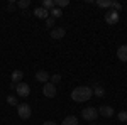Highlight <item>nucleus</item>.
Wrapping results in <instances>:
<instances>
[{"label":"nucleus","mask_w":127,"mask_h":125,"mask_svg":"<svg viewBox=\"0 0 127 125\" xmlns=\"http://www.w3.org/2000/svg\"><path fill=\"white\" fill-rule=\"evenodd\" d=\"M42 93H44V96H48V98H54V96H56V86L48 81V83L42 86Z\"/></svg>","instance_id":"423d86ee"},{"label":"nucleus","mask_w":127,"mask_h":125,"mask_svg":"<svg viewBox=\"0 0 127 125\" xmlns=\"http://www.w3.org/2000/svg\"><path fill=\"white\" fill-rule=\"evenodd\" d=\"M112 10H122V3H119V2H114V3H112Z\"/></svg>","instance_id":"5701e85b"},{"label":"nucleus","mask_w":127,"mask_h":125,"mask_svg":"<svg viewBox=\"0 0 127 125\" xmlns=\"http://www.w3.org/2000/svg\"><path fill=\"white\" fill-rule=\"evenodd\" d=\"M117 117H119V120H120V122H126V124H127V112H120Z\"/></svg>","instance_id":"4be33fe9"},{"label":"nucleus","mask_w":127,"mask_h":125,"mask_svg":"<svg viewBox=\"0 0 127 125\" xmlns=\"http://www.w3.org/2000/svg\"><path fill=\"white\" fill-rule=\"evenodd\" d=\"M53 25H54V19L53 17H48L46 19V27H53Z\"/></svg>","instance_id":"b1692460"},{"label":"nucleus","mask_w":127,"mask_h":125,"mask_svg":"<svg viewBox=\"0 0 127 125\" xmlns=\"http://www.w3.org/2000/svg\"><path fill=\"white\" fill-rule=\"evenodd\" d=\"M117 58L120 61H127V46H120L117 49Z\"/></svg>","instance_id":"ddd939ff"},{"label":"nucleus","mask_w":127,"mask_h":125,"mask_svg":"<svg viewBox=\"0 0 127 125\" xmlns=\"http://www.w3.org/2000/svg\"><path fill=\"white\" fill-rule=\"evenodd\" d=\"M92 125H97V124H95V122H92Z\"/></svg>","instance_id":"bb28decb"},{"label":"nucleus","mask_w":127,"mask_h":125,"mask_svg":"<svg viewBox=\"0 0 127 125\" xmlns=\"http://www.w3.org/2000/svg\"><path fill=\"white\" fill-rule=\"evenodd\" d=\"M7 103H9V105H12V106H17V105H19L17 98H15L14 95H9V96H7Z\"/></svg>","instance_id":"6ab92c4d"},{"label":"nucleus","mask_w":127,"mask_h":125,"mask_svg":"<svg viewBox=\"0 0 127 125\" xmlns=\"http://www.w3.org/2000/svg\"><path fill=\"white\" fill-rule=\"evenodd\" d=\"M92 95H93V90L90 86H78L71 91V100L76 103H83V101H88Z\"/></svg>","instance_id":"f257e3e1"},{"label":"nucleus","mask_w":127,"mask_h":125,"mask_svg":"<svg viewBox=\"0 0 127 125\" xmlns=\"http://www.w3.org/2000/svg\"><path fill=\"white\" fill-rule=\"evenodd\" d=\"M98 117V110L95 106H88V108H83L81 110V118L87 120V122H95Z\"/></svg>","instance_id":"f03ea898"},{"label":"nucleus","mask_w":127,"mask_h":125,"mask_svg":"<svg viewBox=\"0 0 127 125\" xmlns=\"http://www.w3.org/2000/svg\"><path fill=\"white\" fill-rule=\"evenodd\" d=\"M31 5V0H20V2H17V7L19 9H27Z\"/></svg>","instance_id":"aec40b11"},{"label":"nucleus","mask_w":127,"mask_h":125,"mask_svg":"<svg viewBox=\"0 0 127 125\" xmlns=\"http://www.w3.org/2000/svg\"><path fill=\"white\" fill-rule=\"evenodd\" d=\"M69 0H54V7L56 9H61V7H68Z\"/></svg>","instance_id":"f3484780"},{"label":"nucleus","mask_w":127,"mask_h":125,"mask_svg":"<svg viewBox=\"0 0 127 125\" xmlns=\"http://www.w3.org/2000/svg\"><path fill=\"white\" fill-rule=\"evenodd\" d=\"M15 5H17L15 2H10V3H9V7H7V10H14V7H15Z\"/></svg>","instance_id":"393cba45"},{"label":"nucleus","mask_w":127,"mask_h":125,"mask_svg":"<svg viewBox=\"0 0 127 125\" xmlns=\"http://www.w3.org/2000/svg\"><path fill=\"white\" fill-rule=\"evenodd\" d=\"M126 125H127V124H126Z\"/></svg>","instance_id":"cd10ccee"},{"label":"nucleus","mask_w":127,"mask_h":125,"mask_svg":"<svg viewBox=\"0 0 127 125\" xmlns=\"http://www.w3.org/2000/svg\"><path fill=\"white\" fill-rule=\"evenodd\" d=\"M17 113L22 120H27L31 115H32V110H31V106L27 103H19L17 105Z\"/></svg>","instance_id":"7ed1b4c3"},{"label":"nucleus","mask_w":127,"mask_h":125,"mask_svg":"<svg viewBox=\"0 0 127 125\" xmlns=\"http://www.w3.org/2000/svg\"><path fill=\"white\" fill-rule=\"evenodd\" d=\"M119 19H120V14H119L117 10H108L107 14H105V22L107 24H110V25H115L119 22Z\"/></svg>","instance_id":"20e7f679"},{"label":"nucleus","mask_w":127,"mask_h":125,"mask_svg":"<svg viewBox=\"0 0 127 125\" xmlns=\"http://www.w3.org/2000/svg\"><path fill=\"white\" fill-rule=\"evenodd\" d=\"M42 9H46V10L54 9V0H44L42 2Z\"/></svg>","instance_id":"a211bd4d"},{"label":"nucleus","mask_w":127,"mask_h":125,"mask_svg":"<svg viewBox=\"0 0 127 125\" xmlns=\"http://www.w3.org/2000/svg\"><path fill=\"white\" fill-rule=\"evenodd\" d=\"M51 81H53V85L59 83V81H61V75H59V73H54V75L51 76Z\"/></svg>","instance_id":"412c9836"},{"label":"nucleus","mask_w":127,"mask_h":125,"mask_svg":"<svg viewBox=\"0 0 127 125\" xmlns=\"http://www.w3.org/2000/svg\"><path fill=\"white\" fill-rule=\"evenodd\" d=\"M64 34H66V30L63 29V27H56V29L51 30V37L54 39V41H58V39H63V37H64Z\"/></svg>","instance_id":"6e6552de"},{"label":"nucleus","mask_w":127,"mask_h":125,"mask_svg":"<svg viewBox=\"0 0 127 125\" xmlns=\"http://www.w3.org/2000/svg\"><path fill=\"white\" fill-rule=\"evenodd\" d=\"M49 15H51L53 19H59V17L63 15V12H61L59 9H56V7H54V9H51V10H49Z\"/></svg>","instance_id":"dca6fc26"},{"label":"nucleus","mask_w":127,"mask_h":125,"mask_svg":"<svg viewBox=\"0 0 127 125\" xmlns=\"http://www.w3.org/2000/svg\"><path fill=\"white\" fill-rule=\"evenodd\" d=\"M34 15H36L37 19H48L49 17V10L42 9V7H37V9L34 10Z\"/></svg>","instance_id":"9d476101"},{"label":"nucleus","mask_w":127,"mask_h":125,"mask_svg":"<svg viewBox=\"0 0 127 125\" xmlns=\"http://www.w3.org/2000/svg\"><path fill=\"white\" fill-rule=\"evenodd\" d=\"M98 115L105 117V118H110V117L114 115V108H112V106H108V105L100 106V108H98Z\"/></svg>","instance_id":"0eeeda50"},{"label":"nucleus","mask_w":127,"mask_h":125,"mask_svg":"<svg viewBox=\"0 0 127 125\" xmlns=\"http://www.w3.org/2000/svg\"><path fill=\"white\" fill-rule=\"evenodd\" d=\"M93 91H95V95L97 96H100V98H103L105 96V88L102 86L100 83H93V88H92Z\"/></svg>","instance_id":"f8f14e48"},{"label":"nucleus","mask_w":127,"mask_h":125,"mask_svg":"<svg viewBox=\"0 0 127 125\" xmlns=\"http://www.w3.org/2000/svg\"><path fill=\"white\" fill-rule=\"evenodd\" d=\"M36 79L46 85V83L49 81V75H48V71H37V73H36Z\"/></svg>","instance_id":"9b49d317"},{"label":"nucleus","mask_w":127,"mask_h":125,"mask_svg":"<svg viewBox=\"0 0 127 125\" xmlns=\"http://www.w3.org/2000/svg\"><path fill=\"white\" fill-rule=\"evenodd\" d=\"M61 125H78V118H76L75 115H69V117H66V118L63 120Z\"/></svg>","instance_id":"4468645a"},{"label":"nucleus","mask_w":127,"mask_h":125,"mask_svg":"<svg viewBox=\"0 0 127 125\" xmlns=\"http://www.w3.org/2000/svg\"><path fill=\"white\" fill-rule=\"evenodd\" d=\"M112 3L114 0H97V5L102 9H112Z\"/></svg>","instance_id":"2eb2a0df"},{"label":"nucleus","mask_w":127,"mask_h":125,"mask_svg":"<svg viewBox=\"0 0 127 125\" xmlns=\"http://www.w3.org/2000/svg\"><path fill=\"white\" fill-rule=\"evenodd\" d=\"M15 91H17V95H19V96H29L31 86L27 85V83L20 81V83H17V85H15Z\"/></svg>","instance_id":"39448f33"},{"label":"nucleus","mask_w":127,"mask_h":125,"mask_svg":"<svg viewBox=\"0 0 127 125\" xmlns=\"http://www.w3.org/2000/svg\"><path fill=\"white\" fill-rule=\"evenodd\" d=\"M10 78H12V83H20L22 81V78H24V71H20V69H15L12 75H10Z\"/></svg>","instance_id":"1a4fd4ad"},{"label":"nucleus","mask_w":127,"mask_h":125,"mask_svg":"<svg viewBox=\"0 0 127 125\" xmlns=\"http://www.w3.org/2000/svg\"><path fill=\"white\" fill-rule=\"evenodd\" d=\"M42 125H56V124H54V122H44Z\"/></svg>","instance_id":"a878e982"}]
</instances>
